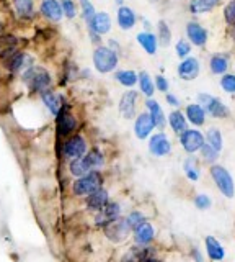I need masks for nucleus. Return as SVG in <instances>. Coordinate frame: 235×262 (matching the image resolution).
Here are the masks:
<instances>
[{
	"instance_id": "1",
	"label": "nucleus",
	"mask_w": 235,
	"mask_h": 262,
	"mask_svg": "<svg viewBox=\"0 0 235 262\" xmlns=\"http://www.w3.org/2000/svg\"><path fill=\"white\" fill-rule=\"evenodd\" d=\"M23 82H25L31 90H36V92L43 94L46 90H49L53 79H51V74L43 68H30L23 74Z\"/></svg>"
},
{
	"instance_id": "2",
	"label": "nucleus",
	"mask_w": 235,
	"mask_h": 262,
	"mask_svg": "<svg viewBox=\"0 0 235 262\" xmlns=\"http://www.w3.org/2000/svg\"><path fill=\"white\" fill-rule=\"evenodd\" d=\"M93 66L100 74L113 72L118 66V54L111 48L98 46L93 51Z\"/></svg>"
},
{
	"instance_id": "3",
	"label": "nucleus",
	"mask_w": 235,
	"mask_h": 262,
	"mask_svg": "<svg viewBox=\"0 0 235 262\" xmlns=\"http://www.w3.org/2000/svg\"><path fill=\"white\" fill-rule=\"evenodd\" d=\"M211 176H213L221 193L227 196V199H232L235 193V185H233V179L230 176V172L224 169L222 166H211Z\"/></svg>"
},
{
	"instance_id": "4",
	"label": "nucleus",
	"mask_w": 235,
	"mask_h": 262,
	"mask_svg": "<svg viewBox=\"0 0 235 262\" xmlns=\"http://www.w3.org/2000/svg\"><path fill=\"white\" fill-rule=\"evenodd\" d=\"M101 182H103L101 176L98 174V172L92 170V172H88V174L79 177L75 180L74 192H75V195H90L95 190H98V188L101 187Z\"/></svg>"
},
{
	"instance_id": "5",
	"label": "nucleus",
	"mask_w": 235,
	"mask_h": 262,
	"mask_svg": "<svg viewBox=\"0 0 235 262\" xmlns=\"http://www.w3.org/2000/svg\"><path fill=\"white\" fill-rule=\"evenodd\" d=\"M198 100L204 106L206 113H209L213 118H225L227 115H229V110H227V106L221 102V98L213 97L209 94H199Z\"/></svg>"
},
{
	"instance_id": "6",
	"label": "nucleus",
	"mask_w": 235,
	"mask_h": 262,
	"mask_svg": "<svg viewBox=\"0 0 235 262\" xmlns=\"http://www.w3.org/2000/svg\"><path fill=\"white\" fill-rule=\"evenodd\" d=\"M180 143L186 152H196L206 144V136L198 129H186L180 135Z\"/></svg>"
},
{
	"instance_id": "7",
	"label": "nucleus",
	"mask_w": 235,
	"mask_h": 262,
	"mask_svg": "<svg viewBox=\"0 0 235 262\" xmlns=\"http://www.w3.org/2000/svg\"><path fill=\"white\" fill-rule=\"evenodd\" d=\"M129 231H131V226L127 225V220H115V221H111L110 225L105 226V233H107V236L115 243L124 241Z\"/></svg>"
},
{
	"instance_id": "8",
	"label": "nucleus",
	"mask_w": 235,
	"mask_h": 262,
	"mask_svg": "<svg viewBox=\"0 0 235 262\" xmlns=\"http://www.w3.org/2000/svg\"><path fill=\"white\" fill-rule=\"evenodd\" d=\"M201 72V66L196 57H185V59L178 66V76L183 80H194Z\"/></svg>"
},
{
	"instance_id": "9",
	"label": "nucleus",
	"mask_w": 235,
	"mask_h": 262,
	"mask_svg": "<svg viewBox=\"0 0 235 262\" xmlns=\"http://www.w3.org/2000/svg\"><path fill=\"white\" fill-rule=\"evenodd\" d=\"M85 152H87V143L82 136H72L64 144V156L69 159L82 158V156H85Z\"/></svg>"
},
{
	"instance_id": "10",
	"label": "nucleus",
	"mask_w": 235,
	"mask_h": 262,
	"mask_svg": "<svg viewBox=\"0 0 235 262\" xmlns=\"http://www.w3.org/2000/svg\"><path fill=\"white\" fill-rule=\"evenodd\" d=\"M58 117V135L59 136H67L75 129L77 121L67 108H61V112L56 115Z\"/></svg>"
},
{
	"instance_id": "11",
	"label": "nucleus",
	"mask_w": 235,
	"mask_h": 262,
	"mask_svg": "<svg viewBox=\"0 0 235 262\" xmlns=\"http://www.w3.org/2000/svg\"><path fill=\"white\" fill-rule=\"evenodd\" d=\"M186 36L196 46H204L207 43V30L198 21H190L186 25Z\"/></svg>"
},
{
	"instance_id": "12",
	"label": "nucleus",
	"mask_w": 235,
	"mask_h": 262,
	"mask_svg": "<svg viewBox=\"0 0 235 262\" xmlns=\"http://www.w3.org/2000/svg\"><path fill=\"white\" fill-rule=\"evenodd\" d=\"M136 105H137V92L134 90H127L123 94L119 102V112L126 120H131L136 115Z\"/></svg>"
},
{
	"instance_id": "13",
	"label": "nucleus",
	"mask_w": 235,
	"mask_h": 262,
	"mask_svg": "<svg viewBox=\"0 0 235 262\" xmlns=\"http://www.w3.org/2000/svg\"><path fill=\"white\" fill-rule=\"evenodd\" d=\"M155 128V123H153L150 113H141L139 117L136 118L134 123V133L139 139H145L150 133L152 129Z\"/></svg>"
},
{
	"instance_id": "14",
	"label": "nucleus",
	"mask_w": 235,
	"mask_h": 262,
	"mask_svg": "<svg viewBox=\"0 0 235 262\" xmlns=\"http://www.w3.org/2000/svg\"><path fill=\"white\" fill-rule=\"evenodd\" d=\"M149 149L153 156H157V158H162V156H167L172 149V144H170L168 138L164 135V133H157L150 138L149 141Z\"/></svg>"
},
{
	"instance_id": "15",
	"label": "nucleus",
	"mask_w": 235,
	"mask_h": 262,
	"mask_svg": "<svg viewBox=\"0 0 235 262\" xmlns=\"http://www.w3.org/2000/svg\"><path fill=\"white\" fill-rule=\"evenodd\" d=\"M41 13L49 21H61L64 10H62L61 2H58V0H43L41 2Z\"/></svg>"
},
{
	"instance_id": "16",
	"label": "nucleus",
	"mask_w": 235,
	"mask_h": 262,
	"mask_svg": "<svg viewBox=\"0 0 235 262\" xmlns=\"http://www.w3.org/2000/svg\"><path fill=\"white\" fill-rule=\"evenodd\" d=\"M186 118L190 123H193L194 126H202L206 121V110L201 103H190L186 105Z\"/></svg>"
},
{
	"instance_id": "17",
	"label": "nucleus",
	"mask_w": 235,
	"mask_h": 262,
	"mask_svg": "<svg viewBox=\"0 0 235 262\" xmlns=\"http://www.w3.org/2000/svg\"><path fill=\"white\" fill-rule=\"evenodd\" d=\"M88 27H90L92 31L98 33V35H105V33H108L111 30V18H110V15L105 13V12L96 13L93 16L92 23L88 25Z\"/></svg>"
},
{
	"instance_id": "18",
	"label": "nucleus",
	"mask_w": 235,
	"mask_h": 262,
	"mask_svg": "<svg viewBox=\"0 0 235 262\" xmlns=\"http://www.w3.org/2000/svg\"><path fill=\"white\" fill-rule=\"evenodd\" d=\"M107 205H108V192L103 190V188L95 190L93 193L88 195V199H87V207L90 210L100 211V210H103L105 207H107Z\"/></svg>"
},
{
	"instance_id": "19",
	"label": "nucleus",
	"mask_w": 235,
	"mask_h": 262,
	"mask_svg": "<svg viewBox=\"0 0 235 262\" xmlns=\"http://www.w3.org/2000/svg\"><path fill=\"white\" fill-rule=\"evenodd\" d=\"M119 216V205L118 203H108L103 210H100V215L96 216V223L101 226L110 225L111 221L118 220Z\"/></svg>"
},
{
	"instance_id": "20",
	"label": "nucleus",
	"mask_w": 235,
	"mask_h": 262,
	"mask_svg": "<svg viewBox=\"0 0 235 262\" xmlns=\"http://www.w3.org/2000/svg\"><path fill=\"white\" fill-rule=\"evenodd\" d=\"M118 25L123 30H131L136 25V13L133 12V8H129L126 5H121L118 8Z\"/></svg>"
},
{
	"instance_id": "21",
	"label": "nucleus",
	"mask_w": 235,
	"mask_h": 262,
	"mask_svg": "<svg viewBox=\"0 0 235 262\" xmlns=\"http://www.w3.org/2000/svg\"><path fill=\"white\" fill-rule=\"evenodd\" d=\"M168 125L176 135H181L183 131L188 129V123H186V115L180 110H173L168 115Z\"/></svg>"
},
{
	"instance_id": "22",
	"label": "nucleus",
	"mask_w": 235,
	"mask_h": 262,
	"mask_svg": "<svg viewBox=\"0 0 235 262\" xmlns=\"http://www.w3.org/2000/svg\"><path fill=\"white\" fill-rule=\"evenodd\" d=\"M145 106L149 108V113L155 123V128H164L165 126V115H164V110H162V106L159 105L157 100H153V98H149L147 102H145Z\"/></svg>"
},
{
	"instance_id": "23",
	"label": "nucleus",
	"mask_w": 235,
	"mask_h": 262,
	"mask_svg": "<svg viewBox=\"0 0 235 262\" xmlns=\"http://www.w3.org/2000/svg\"><path fill=\"white\" fill-rule=\"evenodd\" d=\"M137 43L142 46V49L147 54L157 53V36L152 35L150 31H141L139 35H137Z\"/></svg>"
},
{
	"instance_id": "24",
	"label": "nucleus",
	"mask_w": 235,
	"mask_h": 262,
	"mask_svg": "<svg viewBox=\"0 0 235 262\" xmlns=\"http://www.w3.org/2000/svg\"><path fill=\"white\" fill-rule=\"evenodd\" d=\"M31 64H33V61H31V57L23 54V53H15L9 57V69L12 72H18L21 71L23 68L30 69Z\"/></svg>"
},
{
	"instance_id": "25",
	"label": "nucleus",
	"mask_w": 235,
	"mask_h": 262,
	"mask_svg": "<svg viewBox=\"0 0 235 262\" xmlns=\"http://www.w3.org/2000/svg\"><path fill=\"white\" fill-rule=\"evenodd\" d=\"M206 249H207V256L213 260H222L224 256H225L224 248L221 246V243H219L213 236L206 237Z\"/></svg>"
},
{
	"instance_id": "26",
	"label": "nucleus",
	"mask_w": 235,
	"mask_h": 262,
	"mask_svg": "<svg viewBox=\"0 0 235 262\" xmlns=\"http://www.w3.org/2000/svg\"><path fill=\"white\" fill-rule=\"evenodd\" d=\"M209 69L213 74H225L229 69V57L224 54H214L209 59Z\"/></svg>"
},
{
	"instance_id": "27",
	"label": "nucleus",
	"mask_w": 235,
	"mask_h": 262,
	"mask_svg": "<svg viewBox=\"0 0 235 262\" xmlns=\"http://www.w3.org/2000/svg\"><path fill=\"white\" fill-rule=\"evenodd\" d=\"M134 233H136V241L137 243H139V244H149L152 241V237H153V226L150 223H147V221H144V223H141L134 229Z\"/></svg>"
},
{
	"instance_id": "28",
	"label": "nucleus",
	"mask_w": 235,
	"mask_h": 262,
	"mask_svg": "<svg viewBox=\"0 0 235 262\" xmlns=\"http://www.w3.org/2000/svg\"><path fill=\"white\" fill-rule=\"evenodd\" d=\"M92 166L88 164L87 158L85 156H82V158H77V159H72L70 162V174L75 176V177H82L85 174H88V172H92Z\"/></svg>"
},
{
	"instance_id": "29",
	"label": "nucleus",
	"mask_w": 235,
	"mask_h": 262,
	"mask_svg": "<svg viewBox=\"0 0 235 262\" xmlns=\"http://www.w3.org/2000/svg\"><path fill=\"white\" fill-rule=\"evenodd\" d=\"M221 0H191L190 12L193 13H206L211 12L216 5H219Z\"/></svg>"
},
{
	"instance_id": "30",
	"label": "nucleus",
	"mask_w": 235,
	"mask_h": 262,
	"mask_svg": "<svg viewBox=\"0 0 235 262\" xmlns=\"http://www.w3.org/2000/svg\"><path fill=\"white\" fill-rule=\"evenodd\" d=\"M149 259H150V251H149V248H145V249L136 248V249L129 251L126 256L121 259V262H147Z\"/></svg>"
},
{
	"instance_id": "31",
	"label": "nucleus",
	"mask_w": 235,
	"mask_h": 262,
	"mask_svg": "<svg viewBox=\"0 0 235 262\" xmlns=\"http://www.w3.org/2000/svg\"><path fill=\"white\" fill-rule=\"evenodd\" d=\"M41 97H43V102H44V105L49 108V112L53 113V115H58L59 112H61V100H59V97L56 95V94H53L51 90H46V92H43L41 94Z\"/></svg>"
},
{
	"instance_id": "32",
	"label": "nucleus",
	"mask_w": 235,
	"mask_h": 262,
	"mask_svg": "<svg viewBox=\"0 0 235 262\" xmlns=\"http://www.w3.org/2000/svg\"><path fill=\"white\" fill-rule=\"evenodd\" d=\"M116 80L124 87H134L139 82V76L134 71H118Z\"/></svg>"
},
{
	"instance_id": "33",
	"label": "nucleus",
	"mask_w": 235,
	"mask_h": 262,
	"mask_svg": "<svg viewBox=\"0 0 235 262\" xmlns=\"http://www.w3.org/2000/svg\"><path fill=\"white\" fill-rule=\"evenodd\" d=\"M139 85H141V92L147 97H152L155 92V80H152V77L147 72H141L139 74Z\"/></svg>"
},
{
	"instance_id": "34",
	"label": "nucleus",
	"mask_w": 235,
	"mask_h": 262,
	"mask_svg": "<svg viewBox=\"0 0 235 262\" xmlns=\"http://www.w3.org/2000/svg\"><path fill=\"white\" fill-rule=\"evenodd\" d=\"M206 143L213 146L216 151H221L222 149V135H221V131H219L217 128L207 129V133H206Z\"/></svg>"
},
{
	"instance_id": "35",
	"label": "nucleus",
	"mask_w": 235,
	"mask_h": 262,
	"mask_svg": "<svg viewBox=\"0 0 235 262\" xmlns=\"http://www.w3.org/2000/svg\"><path fill=\"white\" fill-rule=\"evenodd\" d=\"M15 10L20 16H30L33 13V0H13Z\"/></svg>"
},
{
	"instance_id": "36",
	"label": "nucleus",
	"mask_w": 235,
	"mask_h": 262,
	"mask_svg": "<svg viewBox=\"0 0 235 262\" xmlns=\"http://www.w3.org/2000/svg\"><path fill=\"white\" fill-rule=\"evenodd\" d=\"M80 7H82V16H84V20L87 21V25H90L92 20H93V16L96 15L93 4L90 2V0H80Z\"/></svg>"
},
{
	"instance_id": "37",
	"label": "nucleus",
	"mask_w": 235,
	"mask_h": 262,
	"mask_svg": "<svg viewBox=\"0 0 235 262\" xmlns=\"http://www.w3.org/2000/svg\"><path fill=\"white\" fill-rule=\"evenodd\" d=\"M159 39L164 46H167L170 43V39H172V33H170L167 21H164V20L159 21Z\"/></svg>"
},
{
	"instance_id": "38",
	"label": "nucleus",
	"mask_w": 235,
	"mask_h": 262,
	"mask_svg": "<svg viewBox=\"0 0 235 262\" xmlns=\"http://www.w3.org/2000/svg\"><path fill=\"white\" fill-rule=\"evenodd\" d=\"M221 87L227 94H235V74H224L221 79Z\"/></svg>"
},
{
	"instance_id": "39",
	"label": "nucleus",
	"mask_w": 235,
	"mask_h": 262,
	"mask_svg": "<svg viewBox=\"0 0 235 262\" xmlns=\"http://www.w3.org/2000/svg\"><path fill=\"white\" fill-rule=\"evenodd\" d=\"M61 5H62L64 15H66L67 18H75V15H77V5H75L74 0H61Z\"/></svg>"
},
{
	"instance_id": "40",
	"label": "nucleus",
	"mask_w": 235,
	"mask_h": 262,
	"mask_svg": "<svg viewBox=\"0 0 235 262\" xmlns=\"http://www.w3.org/2000/svg\"><path fill=\"white\" fill-rule=\"evenodd\" d=\"M201 156L204 158V161H207V162H214L216 159H217V156H219V151H216L213 146L211 144H204L201 147Z\"/></svg>"
},
{
	"instance_id": "41",
	"label": "nucleus",
	"mask_w": 235,
	"mask_h": 262,
	"mask_svg": "<svg viewBox=\"0 0 235 262\" xmlns=\"http://www.w3.org/2000/svg\"><path fill=\"white\" fill-rule=\"evenodd\" d=\"M224 18L229 25H235V0H230L224 8Z\"/></svg>"
},
{
	"instance_id": "42",
	"label": "nucleus",
	"mask_w": 235,
	"mask_h": 262,
	"mask_svg": "<svg viewBox=\"0 0 235 262\" xmlns=\"http://www.w3.org/2000/svg\"><path fill=\"white\" fill-rule=\"evenodd\" d=\"M126 220H127V225L131 226V229H136L141 223H144V221H145L144 215H142V213H139V211H133Z\"/></svg>"
},
{
	"instance_id": "43",
	"label": "nucleus",
	"mask_w": 235,
	"mask_h": 262,
	"mask_svg": "<svg viewBox=\"0 0 235 262\" xmlns=\"http://www.w3.org/2000/svg\"><path fill=\"white\" fill-rule=\"evenodd\" d=\"M175 49H176V54L185 59V57H188V54H190V51H191V46H190L188 41L180 39V41H178V43H176Z\"/></svg>"
},
{
	"instance_id": "44",
	"label": "nucleus",
	"mask_w": 235,
	"mask_h": 262,
	"mask_svg": "<svg viewBox=\"0 0 235 262\" xmlns=\"http://www.w3.org/2000/svg\"><path fill=\"white\" fill-rule=\"evenodd\" d=\"M185 174L188 176V179H191V180H198V179H199L198 167L194 166V162H193V161H186V162H185Z\"/></svg>"
},
{
	"instance_id": "45",
	"label": "nucleus",
	"mask_w": 235,
	"mask_h": 262,
	"mask_svg": "<svg viewBox=\"0 0 235 262\" xmlns=\"http://www.w3.org/2000/svg\"><path fill=\"white\" fill-rule=\"evenodd\" d=\"M194 205H196L198 210H207L211 208V199L207 195H198L196 199H194Z\"/></svg>"
},
{
	"instance_id": "46",
	"label": "nucleus",
	"mask_w": 235,
	"mask_h": 262,
	"mask_svg": "<svg viewBox=\"0 0 235 262\" xmlns=\"http://www.w3.org/2000/svg\"><path fill=\"white\" fill-rule=\"evenodd\" d=\"M155 87L160 90V92H167V90H168V80L164 76H157L155 77Z\"/></svg>"
},
{
	"instance_id": "47",
	"label": "nucleus",
	"mask_w": 235,
	"mask_h": 262,
	"mask_svg": "<svg viewBox=\"0 0 235 262\" xmlns=\"http://www.w3.org/2000/svg\"><path fill=\"white\" fill-rule=\"evenodd\" d=\"M167 102L172 105V106H178L180 105V100H178V97H175V95H172V94H168L167 95Z\"/></svg>"
},
{
	"instance_id": "48",
	"label": "nucleus",
	"mask_w": 235,
	"mask_h": 262,
	"mask_svg": "<svg viewBox=\"0 0 235 262\" xmlns=\"http://www.w3.org/2000/svg\"><path fill=\"white\" fill-rule=\"evenodd\" d=\"M193 256H194V259H196V262H202V257L199 256V252L196 249L193 251Z\"/></svg>"
},
{
	"instance_id": "49",
	"label": "nucleus",
	"mask_w": 235,
	"mask_h": 262,
	"mask_svg": "<svg viewBox=\"0 0 235 262\" xmlns=\"http://www.w3.org/2000/svg\"><path fill=\"white\" fill-rule=\"evenodd\" d=\"M2 33H4V25L0 23V38H2Z\"/></svg>"
},
{
	"instance_id": "50",
	"label": "nucleus",
	"mask_w": 235,
	"mask_h": 262,
	"mask_svg": "<svg viewBox=\"0 0 235 262\" xmlns=\"http://www.w3.org/2000/svg\"><path fill=\"white\" fill-rule=\"evenodd\" d=\"M147 262H159V260H155V259H149Z\"/></svg>"
}]
</instances>
